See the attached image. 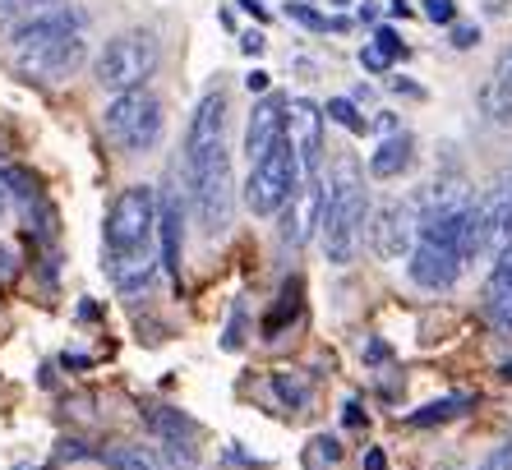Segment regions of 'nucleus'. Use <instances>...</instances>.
<instances>
[{
  "label": "nucleus",
  "instance_id": "1",
  "mask_svg": "<svg viewBox=\"0 0 512 470\" xmlns=\"http://www.w3.org/2000/svg\"><path fill=\"white\" fill-rule=\"evenodd\" d=\"M185 176L203 235H222L231 226V153H227V93H203L185 134Z\"/></svg>",
  "mask_w": 512,
  "mask_h": 470
},
{
  "label": "nucleus",
  "instance_id": "2",
  "mask_svg": "<svg viewBox=\"0 0 512 470\" xmlns=\"http://www.w3.org/2000/svg\"><path fill=\"white\" fill-rule=\"evenodd\" d=\"M102 240H107V272L116 291H143L157 272V194L148 185H130L111 199L107 226H102Z\"/></svg>",
  "mask_w": 512,
  "mask_h": 470
},
{
  "label": "nucleus",
  "instance_id": "3",
  "mask_svg": "<svg viewBox=\"0 0 512 470\" xmlns=\"http://www.w3.org/2000/svg\"><path fill=\"white\" fill-rule=\"evenodd\" d=\"M88 56L84 42V14L79 10H51L14 28V70L33 83L70 79Z\"/></svg>",
  "mask_w": 512,
  "mask_h": 470
},
{
  "label": "nucleus",
  "instance_id": "4",
  "mask_svg": "<svg viewBox=\"0 0 512 470\" xmlns=\"http://www.w3.org/2000/svg\"><path fill=\"white\" fill-rule=\"evenodd\" d=\"M365 217H370V203H365V185H360L356 166H337L328 189H323V226H319L328 263L346 268V263L356 259Z\"/></svg>",
  "mask_w": 512,
  "mask_h": 470
},
{
  "label": "nucleus",
  "instance_id": "5",
  "mask_svg": "<svg viewBox=\"0 0 512 470\" xmlns=\"http://www.w3.org/2000/svg\"><path fill=\"white\" fill-rule=\"evenodd\" d=\"M157 60H162L157 33H148V28H130V33H116L107 47H102L93 74L107 93L120 97V93H134V88H143V83L153 79Z\"/></svg>",
  "mask_w": 512,
  "mask_h": 470
},
{
  "label": "nucleus",
  "instance_id": "6",
  "mask_svg": "<svg viewBox=\"0 0 512 470\" xmlns=\"http://www.w3.org/2000/svg\"><path fill=\"white\" fill-rule=\"evenodd\" d=\"M102 130H107V139L116 143L120 153H148L162 139V102L148 88L111 97L107 116H102Z\"/></svg>",
  "mask_w": 512,
  "mask_h": 470
},
{
  "label": "nucleus",
  "instance_id": "7",
  "mask_svg": "<svg viewBox=\"0 0 512 470\" xmlns=\"http://www.w3.org/2000/svg\"><path fill=\"white\" fill-rule=\"evenodd\" d=\"M300 162L296 153H291V143H277L268 157H259V162L250 166V180H245V208L254 212V217H277V212L291 203V194L300 189Z\"/></svg>",
  "mask_w": 512,
  "mask_h": 470
},
{
  "label": "nucleus",
  "instance_id": "8",
  "mask_svg": "<svg viewBox=\"0 0 512 470\" xmlns=\"http://www.w3.org/2000/svg\"><path fill=\"white\" fill-rule=\"evenodd\" d=\"M406 272L420 291H453L457 277H462V254H457L453 240H443L434 231H420L411 259H406Z\"/></svg>",
  "mask_w": 512,
  "mask_h": 470
},
{
  "label": "nucleus",
  "instance_id": "9",
  "mask_svg": "<svg viewBox=\"0 0 512 470\" xmlns=\"http://www.w3.org/2000/svg\"><path fill=\"white\" fill-rule=\"evenodd\" d=\"M420 240V217L411 203H383V208H374L370 217V245L379 259L388 263H402L411 259V249H416Z\"/></svg>",
  "mask_w": 512,
  "mask_h": 470
},
{
  "label": "nucleus",
  "instance_id": "10",
  "mask_svg": "<svg viewBox=\"0 0 512 470\" xmlns=\"http://www.w3.org/2000/svg\"><path fill=\"white\" fill-rule=\"evenodd\" d=\"M286 143L300 162V176L310 180L319 171V148H323V111L310 97H296L286 102Z\"/></svg>",
  "mask_w": 512,
  "mask_h": 470
},
{
  "label": "nucleus",
  "instance_id": "11",
  "mask_svg": "<svg viewBox=\"0 0 512 470\" xmlns=\"http://www.w3.org/2000/svg\"><path fill=\"white\" fill-rule=\"evenodd\" d=\"M323 226V185L319 176L300 180V189L291 194V203L282 208V245H310V235Z\"/></svg>",
  "mask_w": 512,
  "mask_h": 470
},
{
  "label": "nucleus",
  "instance_id": "12",
  "mask_svg": "<svg viewBox=\"0 0 512 470\" xmlns=\"http://www.w3.org/2000/svg\"><path fill=\"white\" fill-rule=\"evenodd\" d=\"M282 139H286V102L282 97H263L250 111V125H245V157H250V166L273 153Z\"/></svg>",
  "mask_w": 512,
  "mask_h": 470
},
{
  "label": "nucleus",
  "instance_id": "13",
  "mask_svg": "<svg viewBox=\"0 0 512 470\" xmlns=\"http://www.w3.org/2000/svg\"><path fill=\"white\" fill-rule=\"evenodd\" d=\"M480 240L485 259H503L512 249V189L499 185L489 199H480Z\"/></svg>",
  "mask_w": 512,
  "mask_h": 470
},
{
  "label": "nucleus",
  "instance_id": "14",
  "mask_svg": "<svg viewBox=\"0 0 512 470\" xmlns=\"http://www.w3.org/2000/svg\"><path fill=\"white\" fill-rule=\"evenodd\" d=\"M485 318L494 323V328L512 332V249L503 254V259H494V272H489L485 282Z\"/></svg>",
  "mask_w": 512,
  "mask_h": 470
},
{
  "label": "nucleus",
  "instance_id": "15",
  "mask_svg": "<svg viewBox=\"0 0 512 470\" xmlns=\"http://www.w3.org/2000/svg\"><path fill=\"white\" fill-rule=\"evenodd\" d=\"M411 162H416V139L406 130H397V134H388V139L379 143L370 153V176H379V180H397L402 171H411Z\"/></svg>",
  "mask_w": 512,
  "mask_h": 470
},
{
  "label": "nucleus",
  "instance_id": "16",
  "mask_svg": "<svg viewBox=\"0 0 512 470\" xmlns=\"http://www.w3.org/2000/svg\"><path fill=\"white\" fill-rule=\"evenodd\" d=\"M157 235H162V268L180 277V203L176 194L157 199Z\"/></svg>",
  "mask_w": 512,
  "mask_h": 470
},
{
  "label": "nucleus",
  "instance_id": "17",
  "mask_svg": "<svg viewBox=\"0 0 512 470\" xmlns=\"http://www.w3.org/2000/svg\"><path fill=\"white\" fill-rule=\"evenodd\" d=\"M296 318H300V282H286L282 295H277V305L263 318V337L277 341L286 332V323H296Z\"/></svg>",
  "mask_w": 512,
  "mask_h": 470
},
{
  "label": "nucleus",
  "instance_id": "18",
  "mask_svg": "<svg viewBox=\"0 0 512 470\" xmlns=\"http://www.w3.org/2000/svg\"><path fill=\"white\" fill-rule=\"evenodd\" d=\"M476 406V397H466V392H457V397H443V401H429V406H420L416 415H411V429H429V424H443V420H457V415H466Z\"/></svg>",
  "mask_w": 512,
  "mask_h": 470
},
{
  "label": "nucleus",
  "instance_id": "19",
  "mask_svg": "<svg viewBox=\"0 0 512 470\" xmlns=\"http://www.w3.org/2000/svg\"><path fill=\"white\" fill-rule=\"evenodd\" d=\"M97 461L107 470H162V461H157L148 447H134V443L107 447V452H97Z\"/></svg>",
  "mask_w": 512,
  "mask_h": 470
},
{
  "label": "nucleus",
  "instance_id": "20",
  "mask_svg": "<svg viewBox=\"0 0 512 470\" xmlns=\"http://www.w3.org/2000/svg\"><path fill=\"white\" fill-rule=\"evenodd\" d=\"M148 424H153V434L162 438V443H190L194 438V420H185V415L171 411V406L148 411Z\"/></svg>",
  "mask_w": 512,
  "mask_h": 470
},
{
  "label": "nucleus",
  "instance_id": "21",
  "mask_svg": "<svg viewBox=\"0 0 512 470\" xmlns=\"http://www.w3.org/2000/svg\"><path fill=\"white\" fill-rule=\"evenodd\" d=\"M273 388H277V397L291 406V411H300L305 401H310V383L305 378H296L291 369H282V374H273Z\"/></svg>",
  "mask_w": 512,
  "mask_h": 470
},
{
  "label": "nucleus",
  "instance_id": "22",
  "mask_svg": "<svg viewBox=\"0 0 512 470\" xmlns=\"http://www.w3.org/2000/svg\"><path fill=\"white\" fill-rule=\"evenodd\" d=\"M286 19H296V24L314 28V33H323V28H346V19H328V14H319L314 5H305V0H291V5H286Z\"/></svg>",
  "mask_w": 512,
  "mask_h": 470
},
{
  "label": "nucleus",
  "instance_id": "23",
  "mask_svg": "<svg viewBox=\"0 0 512 470\" xmlns=\"http://www.w3.org/2000/svg\"><path fill=\"white\" fill-rule=\"evenodd\" d=\"M337 461H342V443H337V438H328V434H319L310 443V452H305V466H310V470H323V466L333 470Z\"/></svg>",
  "mask_w": 512,
  "mask_h": 470
},
{
  "label": "nucleus",
  "instance_id": "24",
  "mask_svg": "<svg viewBox=\"0 0 512 470\" xmlns=\"http://www.w3.org/2000/svg\"><path fill=\"white\" fill-rule=\"evenodd\" d=\"M328 120H337V125H342V130H351V134L370 130V120L360 116L356 102H346V97H333V102H328Z\"/></svg>",
  "mask_w": 512,
  "mask_h": 470
},
{
  "label": "nucleus",
  "instance_id": "25",
  "mask_svg": "<svg viewBox=\"0 0 512 470\" xmlns=\"http://www.w3.org/2000/svg\"><path fill=\"white\" fill-rule=\"evenodd\" d=\"M480 102H485V111H489L494 120H512V97L503 93V88H499L494 79L485 83V93H480Z\"/></svg>",
  "mask_w": 512,
  "mask_h": 470
},
{
  "label": "nucleus",
  "instance_id": "26",
  "mask_svg": "<svg viewBox=\"0 0 512 470\" xmlns=\"http://www.w3.org/2000/svg\"><path fill=\"white\" fill-rule=\"evenodd\" d=\"M425 19L429 24L453 28L457 24V0H425Z\"/></svg>",
  "mask_w": 512,
  "mask_h": 470
},
{
  "label": "nucleus",
  "instance_id": "27",
  "mask_svg": "<svg viewBox=\"0 0 512 470\" xmlns=\"http://www.w3.org/2000/svg\"><path fill=\"white\" fill-rule=\"evenodd\" d=\"M360 65H365V70H370V74H383V70H388V65H393V60L383 56V51L374 47V42H365V47H360Z\"/></svg>",
  "mask_w": 512,
  "mask_h": 470
},
{
  "label": "nucleus",
  "instance_id": "28",
  "mask_svg": "<svg viewBox=\"0 0 512 470\" xmlns=\"http://www.w3.org/2000/svg\"><path fill=\"white\" fill-rule=\"evenodd\" d=\"M480 42V28L476 24H453V47L457 51H471Z\"/></svg>",
  "mask_w": 512,
  "mask_h": 470
},
{
  "label": "nucleus",
  "instance_id": "29",
  "mask_svg": "<svg viewBox=\"0 0 512 470\" xmlns=\"http://www.w3.org/2000/svg\"><path fill=\"white\" fill-rule=\"evenodd\" d=\"M494 83H499L503 93L512 97V47L503 51V56H499V65H494Z\"/></svg>",
  "mask_w": 512,
  "mask_h": 470
},
{
  "label": "nucleus",
  "instance_id": "30",
  "mask_svg": "<svg viewBox=\"0 0 512 470\" xmlns=\"http://www.w3.org/2000/svg\"><path fill=\"white\" fill-rule=\"evenodd\" d=\"M240 341H245V309H236V318H231V328H227V351H240Z\"/></svg>",
  "mask_w": 512,
  "mask_h": 470
},
{
  "label": "nucleus",
  "instance_id": "31",
  "mask_svg": "<svg viewBox=\"0 0 512 470\" xmlns=\"http://www.w3.org/2000/svg\"><path fill=\"white\" fill-rule=\"evenodd\" d=\"M37 10V0H0V19H14V14Z\"/></svg>",
  "mask_w": 512,
  "mask_h": 470
},
{
  "label": "nucleus",
  "instance_id": "32",
  "mask_svg": "<svg viewBox=\"0 0 512 470\" xmlns=\"http://www.w3.org/2000/svg\"><path fill=\"white\" fill-rule=\"evenodd\" d=\"M240 51H245V56H259V51H263V33H254V28H250V33L240 37Z\"/></svg>",
  "mask_w": 512,
  "mask_h": 470
},
{
  "label": "nucleus",
  "instance_id": "33",
  "mask_svg": "<svg viewBox=\"0 0 512 470\" xmlns=\"http://www.w3.org/2000/svg\"><path fill=\"white\" fill-rule=\"evenodd\" d=\"M489 470H512V443H508V447H499V452L489 457Z\"/></svg>",
  "mask_w": 512,
  "mask_h": 470
},
{
  "label": "nucleus",
  "instance_id": "34",
  "mask_svg": "<svg viewBox=\"0 0 512 470\" xmlns=\"http://www.w3.org/2000/svg\"><path fill=\"white\" fill-rule=\"evenodd\" d=\"M365 470H388V461H383L379 447H370V452H365Z\"/></svg>",
  "mask_w": 512,
  "mask_h": 470
},
{
  "label": "nucleus",
  "instance_id": "35",
  "mask_svg": "<svg viewBox=\"0 0 512 470\" xmlns=\"http://www.w3.org/2000/svg\"><path fill=\"white\" fill-rule=\"evenodd\" d=\"M245 83H250V93H268V74H263V70H254Z\"/></svg>",
  "mask_w": 512,
  "mask_h": 470
},
{
  "label": "nucleus",
  "instance_id": "36",
  "mask_svg": "<svg viewBox=\"0 0 512 470\" xmlns=\"http://www.w3.org/2000/svg\"><path fill=\"white\" fill-rule=\"evenodd\" d=\"M236 5H240L245 14H254V19H268V10H263L259 0H236Z\"/></svg>",
  "mask_w": 512,
  "mask_h": 470
},
{
  "label": "nucleus",
  "instance_id": "37",
  "mask_svg": "<svg viewBox=\"0 0 512 470\" xmlns=\"http://www.w3.org/2000/svg\"><path fill=\"white\" fill-rule=\"evenodd\" d=\"M365 360H388V346H383V341H370V346H365Z\"/></svg>",
  "mask_w": 512,
  "mask_h": 470
},
{
  "label": "nucleus",
  "instance_id": "38",
  "mask_svg": "<svg viewBox=\"0 0 512 470\" xmlns=\"http://www.w3.org/2000/svg\"><path fill=\"white\" fill-rule=\"evenodd\" d=\"M10 272H14V259H10V249L0 245V282H5V277H10Z\"/></svg>",
  "mask_w": 512,
  "mask_h": 470
},
{
  "label": "nucleus",
  "instance_id": "39",
  "mask_svg": "<svg viewBox=\"0 0 512 470\" xmlns=\"http://www.w3.org/2000/svg\"><path fill=\"white\" fill-rule=\"evenodd\" d=\"M10 208V176H5V171H0V212Z\"/></svg>",
  "mask_w": 512,
  "mask_h": 470
},
{
  "label": "nucleus",
  "instance_id": "40",
  "mask_svg": "<svg viewBox=\"0 0 512 470\" xmlns=\"http://www.w3.org/2000/svg\"><path fill=\"white\" fill-rule=\"evenodd\" d=\"M393 93H406V97H425L420 88H411V83H402V79H393Z\"/></svg>",
  "mask_w": 512,
  "mask_h": 470
},
{
  "label": "nucleus",
  "instance_id": "41",
  "mask_svg": "<svg viewBox=\"0 0 512 470\" xmlns=\"http://www.w3.org/2000/svg\"><path fill=\"white\" fill-rule=\"evenodd\" d=\"M499 374H503V378H508V383H512V360H508V365H503V369H499Z\"/></svg>",
  "mask_w": 512,
  "mask_h": 470
},
{
  "label": "nucleus",
  "instance_id": "42",
  "mask_svg": "<svg viewBox=\"0 0 512 470\" xmlns=\"http://www.w3.org/2000/svg\"><path fill=\"white\" fill-rule=\"evenodd\" d=\"M37 5H56V0H37Z\"/></svg>",
  "mask_w": 512,
  "mask_h": 470
},
{
  "label": "nucleus",
  "instance_id": "43",
  "mask_svg": "<svg viewBox=\"0 0 512 470\" xmlns=\"http://www.w3.org/2000/svg\"><path fill=\"white\" fill-rule=\"evenodd\" d=\"M485 470H489V466H485Z\"/></svg>",
  "mask_w": 512,
  "mask_h": 470
}]
</instances>
